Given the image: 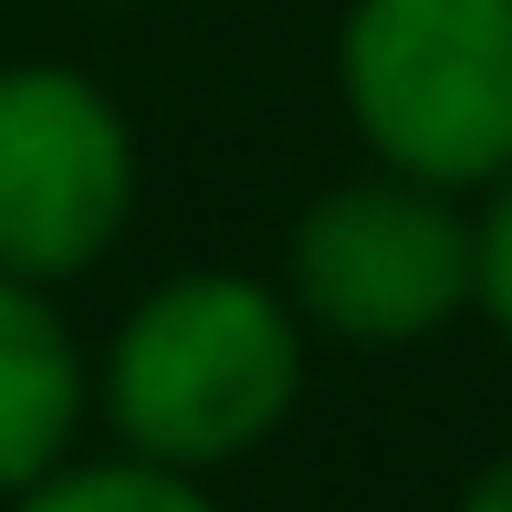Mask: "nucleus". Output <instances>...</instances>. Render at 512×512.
I'll list each match as a JSON object with an SVG mask.
<instances>
[{"label": "nucleus", "instance_id": "f257e3e1", "mask_svg": "<svg viewBox=\"0 0 512 512\" xmlns=\"http://www.w3.org/2000/svg\"><path fill=\"white\" fill-rule=\"evenodd\" d=\"M304 377H314V335L293 293L241 262H189L147 283L95 345V418L115 450L220 481L293 429Z\"/></svg>", "mask_w": 512, "mask_h": 512}, {"label": "nucleus", "instance_id": "f03ea898", "mask_svg": "<svg viewBox=\"0 0 512 512\" xmlns=\"http://www.w3.org/2000/svg\"><path fill=\"white\" fill-rule=\"evenodd\" d=\"M335 105L366 168L481 199L512 168V0H345Z\"/></svg>", "mask_w": 512, "mask_h": 512}, {"label": "nucleus", "instance_id": "7ed1b4c3", "mask_svg": "<svg viewBox=\"0 0 512 512\" xmlns=\"http://www.w3.org/2000/svg\"><path fill=\"white\" fill-rule=\"evenodd\" d=\"M272 283L324 345H366V356L429 345L471 314V199L398 168H356L293 209Z\"/></svg>", "mask_w": 512, "mask_h": 512}, {"label": "nucleus", "instance_id": "20e7f679", "mask_svg": "<svg viewBox=\"0 0 512 512\" xmlns=\"http://www.w3.org/2000/svg\"><path fill=\"white\" fill-rule=\"evenodd\" d=\"M136 189H147V147L105 74L53 53L0 63V272L53 293L84 283L136 230Z\"/></svg>", "mask_w": 512, "mask_h": 512}, {"label": "nucleus", "instance_id": "39448f33", "mask_svg": "<svg viewBox=\"0 0 512 512\" xmlns=\"http://www.w3.org/2000/svg\"><path fill=\"white\" fill-rule=\"evenodd\" d=\"M84 429H95V345L74 335L53 283L0 272V502L74 460Z\"/></svg>", "mask_w": 512, "mask_h": 512}, {"label": "nucleus", "instance_id": "423d86ee", "mask_svg": "<svg viewBox=\"0 0 512 512\" xmlns=\"http://www.w3.org/2000/svg\"><path fill=\"white\" fill-rule=\"evenodd\" d=\"M0 512H230V502H220V481H199V471H157V460H136V450H74V460H53L32 492H11Z\"/></svg>", "mask_w": 512, "mask_h": 512}, {"label": "nucleus", "instance_id": "0eeeda50", "mask_svg": "<svg viewBox=\"0 0 512 512\" xmlns=\"http://www.w3.org/2000/svg\"><path fill=\"white\" fill-rule=\"evenodd\" d=\"M471 314L512 345V168L471 199Z\"/></svg>", "mask_w": 512, "mask_h": 512}, {"label": "nucleus", "instance_id": "6e6552de", "mask_svg": "<svg viewBox=\"0 0 512 512\" xmlns=\"http://www.w3.org/2000/svg\"><path fill=\"white\" fill-rule=\"evenodd\" d=\"M450 512H512V439H502L492 460H481L471 481H460V502H450Z\"/></svg>", "mask_w": 512, "mask_h": 512}]
</instances>
